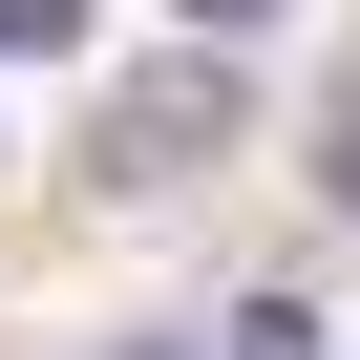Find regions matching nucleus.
Wrapping results in <instances>:
<instances>
[{"mask_svg": "<svg viewBox=\"0 0 360 360\" xmlns=\"http://www.w3.org/2000/svg\"><path fill=\"white\" fill-rule=\"evenodd\" d=\"M169 22H276V0H169Z\"/></svg>", "mask_w": 360, "mask_h": 360, "instance_id": "5", "label": "nucleus"}, {"mask_svg": "<svg viewBox=\"0 0 360 360\" xmlns=\"http://www.w3.org/2000/svg\"><path fill=\"white\" fill-rule=\"evenodd\" d=\"M191 148H233V64H212V43H169V64H127V85L85 106V169H106V191H169Z\"/></svg>", "mask_w": 360, "mask_h": 360, "instance_id": "1", "label": "nucleus"}, {"mask_svg": "<svg viewBox=\"0 0 360 360\" xmlns=\"http://www.w3.org/2000/svg\"><path fill=\"white\" fill-rule=\"evenodd\" d=\"M318 191H339V212H360V85H339V106H318Z\"/></svg>", "mask_w": 360, "mask_h": 360, "instance_id": "4", "label": "nucleus"}, {"mask_svg": "<svg viewBox=\"0 0 360 360\" xmlns=\"http://www.w3.org/2000/svg\"><path fill=\"white\" fill-rule=\"evenodd\" d=\"M43 43H85V0H0V64H43Z\"/></svg>", "mask_w": 360, "mask_h": 360, "instance_id": "3", "label": "nucleus"}, {"mask_svg": "<svg viewBox=\"0 0 360 360\" xmlns=\"http://www.w3.org/2000/svg\"><path fill=\"white\" fill-rule=\"evenodd\" d=\"M212 339H233V360H318V318H297V297H233Z\"/></svg>", "mask_w": 360, "mask_h": 360, "instance_id": "2", "label": "nucleus"}]
</instances>
